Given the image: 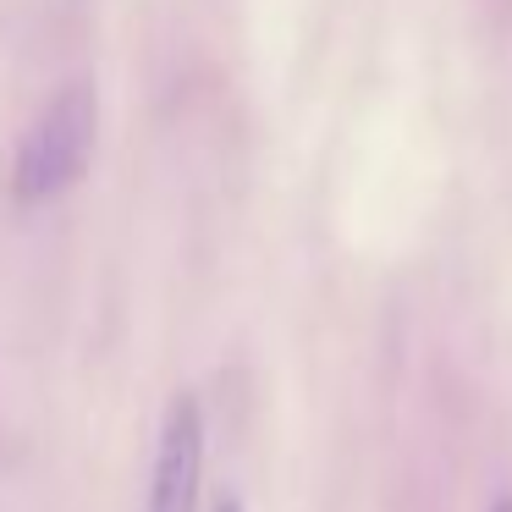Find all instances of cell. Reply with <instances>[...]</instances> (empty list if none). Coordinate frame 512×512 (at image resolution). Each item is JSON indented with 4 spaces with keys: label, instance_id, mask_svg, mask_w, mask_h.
Segmentation results:
<instances>
[{
    "label": "cell",
    "instance_id": "obj_3",
    "mask_svg": "<svg viewBox=\"0 0 512 512\" xmlns=\"http://www.w3.org/2000/svg\"><path fill=\"white\" fill-rule=\"evenodd\" d=\"M490 512H512V496H501V501H496V507H490Z\"/></svg>",
    "mask_w": 512,
    "mask_h": 512
},
{
    "label": "cell",
    "instance_id": "obj_1",
    "mask_svg": "<svg viewBox=\"0 0 512 512\" xmlns=\"http://www.w3.org/2000/svg\"><path fill=\"white\" fill-rule=\"evenodd\" d=\"M94 133H100V100L89 83H67L61 94H50L12 160L17 204H50L67 188H78V177L94 160Z\"/></svg>",
    "mask_w": 512,
    "mask_h": 512
},
{
    "label": "cell",
    "instance_id": "obj_2",
    "mask_svg": "<svg viewBox=\"0 0 512 512\" xmlns=\"http://www.w3.org/2000/svg\"><path fill=\"white\" fill-rule=\"evenodd\" d=\"M199 485H204V408L193 391H177L155 435L144 512H199Z\"/></svg>",
    "mask_w": 512,
    "mask_h": 512
}]
</instances>
